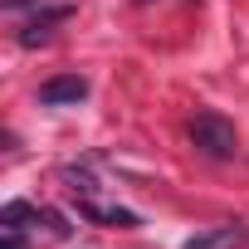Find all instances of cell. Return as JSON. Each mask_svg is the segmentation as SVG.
Here are the masks:
<instances>
[{
    "mask_svg": "<svg viewBox=\"0 0 249 249\" xmlns=\"http://www.w3.org/2000/svg\"><path fill=\"white\" fill-rule=\"evenodd\" d=\"M191 142H196V152H205V157H215V161H225V157H234L239 152V132H234V122L225 117V112H215V107H200L196 117H191Z\"/></svg>",
    "mask_w": 249,
    "mask_h": 249,
    "instance_id": "6da1fadb",
    "label": "cell"
},
{
    "mask_svg": "<svg viewBox=\"0 0 249 249\" xmlns=\"http://www.w3.org/2000/svg\"><path fill=\"white\" fill-rule=\"evenodd\" d=\"M83 98H88V78H78V73H59V78H49V83L39 88V103H44V107L83 103Z\"/></svg>",
    "mask_w": 249,
    "mask_h": 249,
    "instance_id": "7a4b0ae2",
    "label": "cell"
},
{
    "mask_svg": "<svg viewBox=\"0 0 249 249\" xmlns=\"http://www.w3.org/2000/svg\"><path fill=\"white\" fill-rule=\"evenodd\" d=\"M244 230L239 225H220V230H205V234H191L181 249H225V244H239Z\"/></svg>",
    "mask_w": 249,
    "mask_h": 249,
    "instance_id": "3957f363",
    "label": "cell"
},
{
    "mask_svg": "<svg viewBox=\"0 0 249 249\" xmlns=\"http://www.w3.org/2000/svg\"><path fill=\"white\" fill-rule=\"evenodd\" d=\"M83 215H88V220H98V225H112V230H132V225H137V215H132V210H112V205H93V200L83 205Z\"/></svg>",
    "mask_w": 249,
    "mask_h": 249,
    "instance_id": "277c9868",
    "label": "cell"
}]
</instances>
